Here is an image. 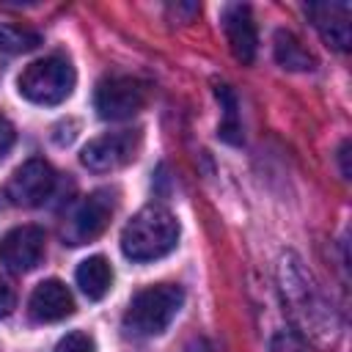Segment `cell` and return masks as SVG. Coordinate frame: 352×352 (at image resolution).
<instances>
[{
	"label": "cell",
	"instance_id": "1",
	"mask_svg": "<svg viewBox=\"0 0 352 352\" xmlns=\"http://www.w3.org/2000/svg\"><path fill=\"white\" fill-rule=\"evenodd\" d=\"M179 242V220L162 206L140 209L121 231V250L129 261H157Z\"/></svg>",
	"mask_w": 352,
	"mask_h": 352
},
{
	"label": "cell",
	"instance_id": "2",
	"mask_svg": "<svg viewBox=\"0 0 352 352\" xmlns=\"http://www.w3.org/2000/svg\"><path fill=\"white\" fill-rule=\"evenodd\" d=\"M184 292L173 283H160L138 292L124 314V327L135 336H160L179 314Z\"/></svg>",
	"mask_w": 352,
	"mask_h": 352
},
{
	"label": "cell",
	"instance_id": "3",
	"mask_svg": "<svg viewBox=\"0 0 352 352\" xmlns=\"http://www.w3.org/2000/svg\"><path fill=\"white\" fill-rule=\"evenodd\" d=\"M19 94L33 104H60L74 91V69L66 58L50 55L33 60L19 74Z\"/></svg>",
	"mask_w": 352,
	"mask_h": 352
},
{
	"label": "cell",
	"instance_id": "4",
	"mask_svg": "<svg viewBox=\"0 0 352 352\" xmlns=\"http://www.w3.org/2000/svg\"><path fill=\"white\" fill-rule=\"evenodd\" d=\"M280 283H283V294L289 297L294 314L305 322V327H311V333H324L327 327L333 330V311L327 308L324 297L311 283V275H305V270L300 267L297 258H292V256L283 258Z\"/></svg>",
	"mask_w": 352,
	"mask_h": 352
},
{
	"label": "cell",
	"instance_id": "5",
	"mask_svg": "<svg viewBox=\"0 0 352 352\" xmlns=\"http://www.w3.org/2000/svg\"><path fill=\"white\" fill-rule=\"evenodd\" d=\"M138 148H140V132L138 129L107 132V135L94 138L80 151V162L94 173H110V170L129 165L138 157Z\"/></svg>",
	"mask_w": 352,
	"mask_h": 352
},
{
	"label": "cell",
	"instance_id": "6",
	"mask_svg": "<svg viewBox=\"0 0 352 352\" xmlns=\"http://www.w3.org/2000/svg\"><path fill=\"white\" fill-rule=\"evenodd\" d=\"M146 104V85L132 77H110L102 80L94 96V107L107 121L132 118Z\"/></svg>",
	"mask_w": 352,
	"mask_h": 352
},
{
	"label": "cell",
	"instance_id": "7",
	"mask_svg": "<svg viewBox=\"0 0 352 352\" xmlns=\"http://www.w3.org/2000/svg\"><path fill=\"white\" fill-rule=\"evenodd\" d=\"M52 190H55V170L44 160L22 162L6 184V195L16 206H38L52 195Z\"/></svg>",
	"mask_w": 352,
	"mask_h": 352
},
{
	"label": "cell",
	"instance_id": "8",
	"mask_svg": "<svg viewBox=\"0 0 352 352\" xmlns=\"http://www.w3.org/2000/svg\"><path fill=\"white\" fill-rule=\"evenodd\" d=\"M110 214H113V198L107 192H91L72 212V217L63 228V239L69 245H85V242L96 239L107 228Z\"/></svg>",
	"mask_w": 352,
	"mask_h": 352
},
{
	"label": "cell",
	"instance_id": "9",
	"mask_svg": "<svg viewBox=\"0 0 352 352\" xmlns=\"http://www.w3.org/2000/svg\"><path fill=\"white\" fill-rule=\"evenodd\" d=\"M44 256V231L38 226H16L0 239V264L11 272L33 270Z\"/></svg>",
	"mask_w": 352,
	"mask_h": 352
},
{
	"label": "cell",
	"instance_id": "10",
	"mask_svg": "<svg viewBox=\"0 0 352 352\" xmlns=\"http://www.w3.org/2000/svg\"><path fill=\"white\" fill-rule=\"evenodd\" d=\"M223 30L228 38V47L239 63H250L256 58V22L250 14V6L245 3H231L223 8Z\"/></svg>",
	"mask_w": 352,
	"mask_h": 352
},
{
	"label": "cell",
	"instance_id": "11",
	"mask_svg": "<svg viewBox=\"0 0 352 352\" xmlns=\"http://www.w3.org/2000/svg\"><path fill=\"white\" fill-rule=\"evenodd\" d=\"M28 308H30L33 322H41V324L60 322L74 311V300H72V292L66 289V283H60L58 278H50L33 289Z\"/></svg>",
	"mask_w": 352,
	"mask_h": 352
},
{
	"label": "cell",
	"instance_id": "12",
	"mask_svg": "<svg viewBox=\"0 0 352 352\" xmlns=\"http://www.w3.org/2000/svg\"><path fill=\"white\" fill-rule=\"evenodd\" d=\"M319 36L336 47V50H349L352 41V28H349V6L346 3H314L308 8Z\"/></svg>",
	"mask_w": 352,
	"mask_h": 352
},
{
	"label": "cell",
	"instance_id": "13",
	"mask_svg": "<svg viewBox=\"0 0 352 352\" xmlns=\"http://www.w3.org/2000/svg\"><path fill=\"white\" fill-rule=\"evenodd\" d=\"M77 286L88 300H102L113 286V267L104 256H88L77 267Z\"/></svg>",
	"mask_w": 352,
	"mask_h": 352
},
{
	"label": "cell",
	"instance_id": "14",
	"mask_svg": "<svg viewBox=\"0 0 352 352\" xmlns=\"http://www.w3.org/2000/svg\"><path fill=\"white\" fill-rule=\"evenodd\" d=\"M275 60L289 69V72H311L316 66L314 55L302 47V41L289 33V30H278L275 33Z\"/></svg>",
	"mask_w": 352,
	"mask_h": 352
},
{
	"label": "cell",
	"instance_id": "15",
	"mask_svg": "<svg viewBox=\"0 0 352 352\" xmlns=\"http://www.w3.org/2000/svg\"><path fill=\"white\" fill-rule=\"evenodd\" d=\"M41 44V36L30 28H22V25H8V22H0V50L3 52H11V55H19V52H30Z\"/></svg>",
	"mask_w": 352,
	"mask_h": 352
},
{
	"label": "cell",
	"instance_id": "16",
	"mask_svg": "<svg viewBox=\"0 0 352 352\" xmlns=\"http://www.w3.org/2000/svg\"><path fill=\"white\" fill-rule=\"evenodd\" d=\"M214 94H217V99H220V104L226 110V118L220 124V138H226L228 143H239L242 140V135H239L242 126H239V116H236V96L231 94L228 85H217Z\"/></svg>",
	"mask_w": 352,
	"mask_h": 352
},
{
	"label": "cell",
	"instance_id": "17",
	"mask_svg": "<svg viewBox=\"0 0 352 352\" xmlns=\"http://www.w3.org/2000/svg\"><path fill=\"white\" fill-rule=\"evenodd\" d=\"M270 352H308V346H305V341H302V336H300L297 330L283 327V330H278V333L272 336Z\"/></svg>",
	"mask_w": 352,
	"mask_h": 352
},
{
	"label": "cell",
	"instance_id": "18",
	"mask_svg": "<svg viewBox=\"0 0 352 352\" xmlns=\"http://www.w3.org/2000/svg\"><path fill=\"white\" fill-rule=\"evenodd\" d=\"M55 352H94V341H91V336L74 330V333H66V336L58 341Z\"/></svg>",
	"mask_w": 352,
	"mask_h": 352
},
{
	"label": "cell",
	"instance_id": "19",
	"mask_svg": "<svg viewBox=\"0 0 352 352\" xmlns=\"http://www.w3.org/2000/svg\"><path fill=\"white\" fill-rule=\"evenodd\" d=\"M14 305H16V294H14L11 283L0 278V319L8 316V314L14 311Z\"/></svg>",
	"mask_w": 352,
	"mask_h": 352
},
{
	"label": "cell",
	"instance_id": "20",
	"mask_svg": "<svg viewBox=\"0 0 352 352\" xmlns=\"http://www.w3.org/2000/svg\"><path fill=\"white\" fill-rule=\"evenodd\" d=\"M14 138H16V132H14V126H11V121H6L3 116H0V160L11 151V146H14Z\"/></svg>",
	"mask_w": 352,
	"mask_h": 352
}]
</instances>
